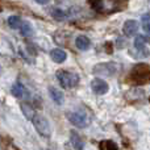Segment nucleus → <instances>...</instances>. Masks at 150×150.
<instances>
[{"label":"nucleus","instance_id":"nucleus-4","mask_svg":"<svg viewBox=\"0 0 150 150\" xmlns=\"http://www.w3.org/2000/svg\"><path fill=\"white\" fill-rule=\"evenodd\" d=\"M119 66L113 62H105V63H99V65L93 66L92 73L95 75H100V76H112L116 74Z\"/></svg>","mask_w":150,"mask_h":150},{"label":"nucleus","instance_id":"nucleus-23","mask_svg":"<svg viewBox=\"0 0 150 150\" xmlns=\"http://www.w3.org/2000/svg\"><path fill=\"white\" fill-rule=\"evenodd\" d=\"M0 74H1V65H0Z\"/></svg>","mask_w":150,"mask_h":150},{"label":"nucleus","instance_id":"nucleus-10","mask_svg":"<svg viewBox=\"0 0 150 150\" xmlns=\"http://www.w3.org/2000/svg\"><path fill=\"white\" fill-rule=\"evenodd\" d=\"M50 57L55 63H63L66 61V58H67V54L62 49H54L50 52Z\"/></svg>","mask_w":150,"mask_h":150},{"label":"nucleus","instance_id":"nucleus-19","mask_svg":"<svg viewBox=\"0 0 150 150\" xmlns=\"http://www.w3.org/2000/svg\"><path fill=\"white\" fill-rule=\"evenodd\" d=\"M20 30H21V34H23L24 37H32V34H33V29H32L30 24H28V23L21 24Z\"/></svg>","mask_w":150,"mask_h":150},{"label":"nucleus","instance_id":"nucleus-15","mask_svg":"<svg viewBox=\"0 0 150 150\" xmlns=\"http://www.w3.org/2000/svg\"><path fill=\"white\" fill-rule=\"evenodd\" d=\"M21 109H23V113L25 115L26 119H28V120H33L36 112H34L33 107H32L30 104H29V103H21Z\"/></svg>","mask_w":150,"mask_h":150},{"label":"nucleus","instance_id":"nucleus-12","mask_svg":"<svg viewBox=\"0 0 150 150\" xmlns=\"http://www.w3.org/2000/svg\"><path fill=\"white\" fill-rule=\"evenodd\" d=\"M75 45H76V47L79 50H82V52H84V50H87L88 47H90L91 42H90V38L86 36H78L76 40H75Z\"/></svg>","mask_w":150,"mask_h":150},{"label":"nucleus","instance_id":"nucleus-2","mask_svg":"<svg viewBox=\"0 0 150 150\" xmlns=\"http://www.w3.org/2000/svg\"><path fill=\"white\" fill-rule=\"evenodd\" d=\"M130 83L133 84H146L150 83V66L146 63H138L132 69L129 76Z\"/></svg>","mask_w":150,"mask_h":150},{"label":"nucleus","instance_id":"nucleus-16","mask_svg":"<svg viewBox=\"0 0 150 150\" xmlns=\"http://www.w3.org/2000/svg\"><path fill=\"white\" fill-rule=\"evenodd\" d=\"M141 23H142V28H144V30H145V33L148 34V37H150V12L142 15Z\"/></svg>","mask_w":150,"mask_h":150},{"label":"nucleus","instance_id":"nucleus-17","mask_svg":"<svg viewBox=\"0 0 150 150\" xmlns=\"http://www.w3.org/2000/svg\"><path fill=\"white\" fill-rule=\"evenodd\" d=\"M50 15L57 21H63L66 18V13L63 12V11L58 9V8H52V9H50Z\"/></svg>","mask_w":150,"mask_h":150},{"label":"nucleus","instance_id":"nucleus-11","mask_svg":"<svg viewBox=\"0 0 150 150\" xmlns=\"http://www.w3.org/2000/svg\"><path fill=\"white\" fill-rule=\"evenodd\" d=\"M12 95L17 99H23L24 96H26V90L20 82H16L12 86Z\"/></svg>","mask_w":150,"mask_h":150},{"label":"nucleus","instance_id":"nucleus-13","mask_svg":"<svg viewBox=\"0 0 150 150\" xmlns=\"http://www.w3.org/2000/svg\"><path fill=\"white\" fill-rule=\"evenodd\" d=\"M145 44H146V38L144 36H137L134 38V47L141 53V54H144V53H145V54L148 55L149 53L145 50Z\"/></svg>","mask_w":150,"mask_h":150},{"label":"nucleus","instance_id":"nucleus-1","mask_svg":"<svg viewBox=\"0 0 150 150\" xmlns=\"http://www.w3.org/2000/svg\"><path fill=\"white\" fill-rule=\"evenodd\" d=\"M129 0H88L90 7L99 15H112L127 9Z\"/></svg>","mask_w":150,"mask_h":150},{"label":"nucleus","instance_id":"nucleus-9","mask_svg":"<svg viewBox=\"0 0 150 150\" xmlns=\"http://www.w3.org/2000/svg\"><path fill=\"white\" fill-rule=\"evenodd\" d=\"M49 95H50V98H52V100L54 101L55 104H58V105H62L63 101H65V95H63V92L55 87H49Z\"/></svg>","mask_w":150,"mask_h":150},{"label":"nucleus","instance_id":"nucleus-7","mask_svg":"<svg viewBox=\"0 0 150 150\" xmlns=\"http://www.w3.org/2000/svg\"><path fill=\"white\" fill-rule=\"evenodd\" d=\"M91 88H92V91L96 95H104V93L108 92L109 86L105 80L98 78V79H93L92 82H91Z\"/></svg>","mask_w":150,"mask_h":150},{"label":"nucleus","instance_id":"nucleus-20","mask_svg":"<svg viewBox=\"0 0 150 150\" xmlns=\"http://www.w3.org/2000/svg\"><path fill=\"white\" fill-rule=\"evenodd\" d=\"M99 148L103 149V150H112V149L117 150L119 149V146H117L113 141H101V142L99 144Z\"/></svg>","mask_w":150,"mask_h":150},{"label":"nucleus","instance_id":"nucleus-3","mask_svg":"<svg viewBox=\"0 0 150 150\" xmlns=\"http://www.w3.org/2000/svg\"><path fill=\"white\" fill-rule=\"evenodd\" d=\"M55 76L59 80L61 86L63 88H73L76 87L79 83V76L75 73H70V71H65V70H58L55 73Z\"/></svg>","mask_w":150,"mask_h":150},{"label":"nucleus","instance_id":"nucleus-21","mask_svg":"<svg viewBox=\"0 0 150 150\" xmlns=\"http://www.w3.org/2000/svg\"><path fill=\"white\" fill-rule=\"evenodd\" d=\"M105 46H107V53H108V54H111V53H112V49H111V47H109V46H111V44H109V42H107V44H105Z\"/></svg>","mask_w":150,"mask_h":150},{"label":"nucleus","instance_id":"nucleus-6","mask_svg":"<svg viewBox=\"0 0 150 150\" xmlns=\"http://www.w3.org/2000/svg\"><path fill=\"white\" fill-rule=\"evenodd\" d=\"M69 120L73 125L78 128H86L88 125V119L87 115L83 111H78V112H73V113H69Z\"/></svg>","mask_w":150,"mask_h":150},{"label":"nucleus","instance_id":"nucleus-18","mask_svg":"<svg viewBox=\"0 0 150 150\" xmlns=\"http://www.w3.org/2000/svg\"><path fill=\"white\" fill-rule=\"evenodd\" d=\"M21 18L20 16H11L9 18H8V25L11 26L12 29H17L21 26Z\"/></svg>","mask_w":150,"mask_h":150},{"label":"nucleus","instance_id":"nucleus-8","mask_svg":"<svg viewBox=\"0 0 150 150\" xmlns=\"http://www.w3.org/2000/svg\"><path fill=\"white\" fill-rule=\"evenodd\" d=\"M122 32L127 37H133L134 34H137L138 32V23L136 20H128L124 23L122 26Z\"/></svg>","mask_w":150,"mask_h":150},{"label":"nucleus","instance_id":"nucleus-5","mask_svg":"<svg viewBox=\"0 0 150 150\" xmlns=\"http://www.w3.org/2000/svg\"><path fill=\"white\" fill-rule=\"evenodd\" d=\"M32 122H33L34 128L41 136H44V137H49L50 136V124L46 117H44L42 115H34Z\"/></svg>","mask_w":150,"mask_h":150},{"label":"nucleus","instance_id":"nucleus-22","mask_svg":"<svg viewBox=\"0 0 150 150\" xmlns=\"http://www.w3.org/2000/svg\"><path fill=\"white\" fill-rule=\"evenodd\" d=\"M37 3H38V4H46L47 1H49V0H36Z\"/></svg>","mask_w":150,"mask_h":150},{"label":"nucleus","instance_id":"nucleus-14","mask_svg":"<svg viewBox=\"0 0 150 150\" xmlns=\"http://www.w3.org/2000/svg\"><path fill=\"white\" fill-rule=\"evenodd\" d=\"M70 141H71V144H73V146L75 149H82L83 148L82 138H80V136L78 134V132H75V130H71L70 132Z\"/></svg>","mask_w":150,"mask_h":150}]
</instances>
